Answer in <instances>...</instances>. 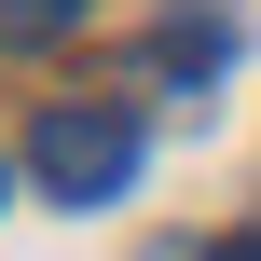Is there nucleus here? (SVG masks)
<instances>
[{
  "label": "nucleus",
  "instance_id": "f257e3e1",
  "mask_svg": "<svg viewBox=\"0 0 261 261\" xmlns=\"http://www.w3.org/2000/svg\"><path fill=\"white\" fill-rule=\"evenodd\" d=\"M28 179L55 193V206H110L124 179H138V110H41L28 124Z\"/></svg>",
  "mask_w": 261,
  "mask_h": 261
},
{
  "label": "nucleus",
  "instance_id": "f03ea898",
  "mask_svg": "<svg viewBox=\"0 0 261 261\" xmlns=\"http://www.w3.org/2000/svg\"><path fill=\"white\" fill-rule=\"evenodd\" d=\"M151 55H165V69H234V14H165Z\"/></svg>",
  "mask_w": 261,
  "mask_h": 261
},
{
  "label": "nucleus",
  "instance_id": "7ed1b4c3",
  "mask_svg": "<svg viewBox=\"0 0 261 261\" xmlns=\"http://www.w3.org/2000/svg\"><path fill=\"white\" fill-rule=\"evenodd\" d=\"M96 0H0V55H41V41H69Z\"/></svg>",
  "mask_w": 261,
  "mask_h": 261
},
{
  "label": "nucleus",
  "instance_id": "20e7f679",
  "mask_svg": "<svg viewBox=\"0 0 261 261\" xmlns=\"http://www.w3.org/2000/svg\"><path fill=\"white\" fill-rule=\"evenodd\" d=\"M206 261H261V220H248V234H220V248H206Z\"/></svg>",
  "mask_w": 261,
  "mask_h": 261
}]
</instances>
